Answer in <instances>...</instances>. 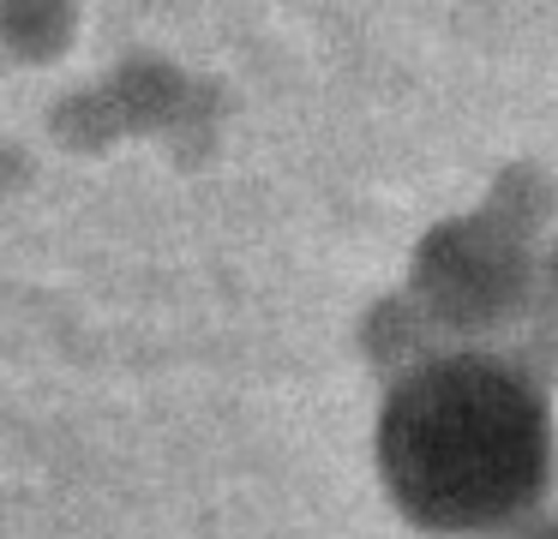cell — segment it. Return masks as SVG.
I'll list each match as a JSON object with an SVG mask.
<instances>
[{"mask_svg": "<svg viewBox=\"0 0 558 539\" xmlns=\"http://www.w3.org/2000/svg\"><path fill=\"white\" fill-rule=\"evenodd\" d=\"M529 539H558V522H546V527H534Z\"/></svg>", "mask_w": 558, "mask_h": 539, "instance_id": "cell-3", "label": "cell"}, {"mask_svg": "<svg viewBox=\"0 0 558 539\" xmlns=\"http://www.w3.org/2000/svg\"><path fill=\"white\" fill-rule=\"evenodd\" d=\"M378 479L426 539H529L558 503V414L505 347H445L390 378Z\"/></svg>", "mask_w": 558, "mask_h": 539, "instance_id": "cell-1", "label": "cell"}, {"mask_svg": "<svg viewBox=\"0 0 558 539\" xmlns=\"http://www.w3.org/2000/svg\"><path fill=\"white\" fill-rule=\"evenodd\" d=\"M522 240L498 216H474V222H445L414 258V299H421L426 323H445L457 335H486L505 330L522 311L534 282V264Z\"/></svg>", "mask_w": 558, "mask_h": 539, "instance_id": "cell-2", "label": "cell"}]
</instances>
